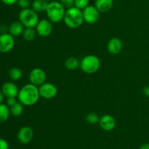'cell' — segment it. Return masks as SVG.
<instances>
[{
    "instance_id": "obj_1",
    "label": "cell",
    "mask_w": 149,
    "mask_h": 149,
    "mask_svg": "<svg viewBox=\"0 0 149 149\" xmlns=\"http://www.w3.org/2000/svg\"><path fill=\"white\" fill-rule=\"evenodd\" d=\"M18 101L24 106H32L36 104L40 98L39 87L29 83L23 86L17 95Z\"/></svg>"
},
{
    "instance_id": "obj_2",
    "label": "cell",
    "mask_w": 149,
    "mask_h": 149,
    "mask_svg": "<svg viewBox=\"0 0 149 149\" xmlns=\"http://www.w3.org/2000/svg\"><path fill=\"white\" fill-rule=\"evenodd\" d=\"M63 21L65 26L69 29H78L84 22L82 10H79L75 6L68 8L65 10Z\"/></svg>"
},
{
    "instance_id": "obj_3",
    "label": "cell",
    "mask_w": 149,
    "mask_h": 149,
    "mask_svg": "<svg viewBox=\"0 0 149 149\" xmlns=\"http://www.w3.org/2000/svg\"><path fill=\"white\" fill-rule=\"evenodd\" d=\"M65 8L60 1H52L48 3L46 10L47 16L52 23H60L63 20Z\"/></svg>"
},
{
    "instance_id": "obj_4",
    "label": "cell",
    "mask_w": 149,
    "mask_h": 149,
    "mask_svg": "<svg viewBox=\"0 0 149 149\" xmlns=\"http://www.w3.org/2000/svg\"><path fill=\"white\" fill-rule=\"evenodd\" d=\"M100 66V59L94 55H86L80 61V68L87 74H95L98 71Z\"/></svg>"
},
{
    "instance_id": "obj_5",
    "label": "cell",
    "mask_w": 149,
    "mask_h": 149,
    "mask_svg": "<svg viewBox=\"0 0 149 149\" xmlns=\"http://www.w3.org/2000/svg\"><path fill=\"white\" fill-rule=\"evenodd\" d=\"M19 21L25 28H35L39 21V15L32 8L24 9L19 13Z\"/></svg>"
},
{
    "instance_id": "obj_6",
    "label": "cell",
    "mask_w": 149,
    "mask_h": 149,
    "mask_svg": "<svg viewBox=\"0 0 149 149\" xmlns=\"http://www.w3.org/2000/svg\"><path fill=\"white\" fill-rule=\"evenodd\" d=\"M84 21L88 24H95L100 18V12L95 6L88 5L82 10Z\"/></svg>"
},
{
    "instance_id": "obj_7",
    "label": "cell",
    "mask_w": 149,
    "mask_h": 149,
    "mask_svg": "<svg viewBox=\"0 0 149 149\" xmlns=\"http://www.w3.org/2000/svg\"><path fill=\"white\" fill-rule=\"evenodd\" d=\"M40 97L46 100L52 99L58 94V88L55 84L49 82H45L39 87Z\"/></svg>"
},
{
    "instance_id": "obj_8",
    "label": "cell",
    "mask_w": 149,
    "mask_h": 149,
    "mask_svg": "<svg viewBox=\"0 0 149 149\" xmlns=\"http://www.w3.org/2000/svg\"><path fill=\"white\" fill-rule=\"evenodd\" d=\"M35 29L38 36L41 37H47L52 32V23L49 19L39 20Z\"/></svg>"
},
{
    "instance_id": "obj_9",
    "label": "cell",
    "mask_w": 149,
    "mask_h": 149,
    "mask_svg": "<svg viewBox=\"0 0 149 149\" xmlns=\"http://www.w3.org/2000/svg\"><path fill=\"white\" fill-rule=\"evenodd\" d=\"M29 79L30 83L37 86V87H39L42 84H44L45 81H46V73H45V71L43 69L40 68H33L30 71Z\"/></svg>"
},
{
    "instance_id": "obj_10",
    "label": "cell",
    "mask_w": 149,
    "mask_h": 149,
    "mask_svg": "<svg viewBox=\"0 0 149 149\" xmlns=\"http://www.w3.org/2000/svg\"><path fill=\"white\" fill-rule=\"evenodd\" d=\"M14 46V36L9 33L0 34V52L7 53L13 49Z\"/></svg>"
},
{
    "instance_id": "obj_11",
    "label": "cell",
    "mask_w": 149,
    "mask_h": 149,
    "mask_svg": "<svg viewBox=\"0 0 149 149\" xmlns=\"http://www.w3.org/2000/svg\"><path fill=\"white\" fill-rule=\"evenodd\" d=\"M33 137V131L30 127L24 126L20 129L17 135V138L22 144H27L31 142Z\"/></svg>"
},
{
    "instance_id": "obj_12",
    "label": "cell",
    "mask_w": 149,
    "mask_h": 149,
    "mask_svg": "<svg viewBox=\"0 0 149 149\" xmlns=\"http://www.w3.org/2000/svg\"><path fill=\"white\" fill-rule=\"evenodd\" d=\"M99 125L102 130L109 132L114 129L116 125V122L113 116L110 114H105L100 118Z\"/></svg>"
},
{
    "instance_id": "obj_13",
    "label": "cell",
    "mask_w": 149,
    "mask_h": 149,
    "mask_svg": "<svg viewBox=\"0 0 149 149\" xmlns=\"http://www.w3.org/2000/svg\"><path fill=\"white\" fill-rule=\"evenodd\" d=\"M1 91L6 97H16L19 93V89L15 83L8 81L3 84L1 87Z\"/></svg>"
},
{
    "instance_id": "obj_14",
    "label": "cell",
    "mask_w": 149,
    "mask_h": 149,
    "mask_svg": "<svg viewBox=\"0 0 149 149\" xmlns=\"http://www.w3.org/2000/svg\"><path fill=\"white\" fill-rule=\"evenodd\" d=\"M123 48L122 40L117 37H113L109 41L107 45V49L112 55H118L120 53Z\"/></svg>"
},
{
    "instance_id": "obj_15",
    "label": "cell",
    "mask_w": 149,
    "mask_h": 149,
    "mask_svg": "<svg viewBox=\"0 0 149 149\" xmlns=\"http://www.w3.org/2000/svg\"><path fill=\"white\" fill-rule=\"evenodd\" d=\"M24 29L25 26L20 21H14L8 27V33L15 37L23 34Z\"/></svg>"
},
{
    "instance_id": "obj_16",
    "label": "cell",
    "mask_w": 149,
    "mask_h": 149,
    "mask_svg": "<svg viewBox=\"0 0 149 149\" xmlns=\"http://www.w3.org/2000/svg\"><path fill=\"white\" fill-rule=\"evenodd\" d=\"M113 0H95V6L100 13H106L112 8Z\"/></svg>"
},
{
    "instance_id": "obj_17",
    "label": "cell",
    "mask_w": 149,
    "mask_h": 149,
    "mask_svg": "<svg viewBox=\"0 0 149 149\" xmlns=\"http://www.w3.org/2000/svg\"><path fill=\"white\" fill-rule=\"evenodd\" d=\"M47 1L45 0H33L31 2V8L36 13H42L45 12L48 5Z\"/></svg>"
},
{
    "instance_id": "obj_18",
    "label": "cell",
    "mask_w": 149,
    "mask_h": 149,
    "mask_svg": "<svg viewBox=\"0 0 149 149\" xmlns=\"http://www.w3.org/2000/svg\"><path fill=\"white\" fill-rule=\"evenodd\" d=\"M65 66L69 71H75L80 67V61L74 57H70L65 61Z\"/></svg>"
},
{
    "instance_id": "obj_19",
    "label": "cell",
    "mask_w": 149,
    "mask_h": 149,
    "mask_svg": "<svg viewBox=\"0 0 149 149\" xmlns=\"http://www.w3.org/2000/svg\"><path fill=\"white\" fill-rule=\"evenodd\" d=\"M10 115V107L7 104H0V124L4 123L9 119Z\"/></svg>"
},
{
    "instance_id": "obj_20",
    "label": "cell",
    "mask_w": 149,
    "mask_h": 149,
    "mask_svg": "<svg viewBox=\"0 0 149 149\" xmlns=\"http://www.w3.org/2000/svg\"><path fill=\"white\" fill-rule=\"evenodd\" d=\"M37 35L35 28H25L23 33V36L24 39L27 42H32L36 38Z\"/></svg>"
},
{
    "instance_id": "obj_21",
    "label": "cell",
    "mask_w": 149,
    "mask_h": 149,
    "mask_svg": "<svg viewBox=\"0 0 149 149\" xmlns=\"http://www.w3.org/2000/svg\"><path fill=\"white\" fill-rule=\"evenodd\" d=\"M23 106H24L21 103L17 101L15 104L10 107V114L13 115V116H15V117L20 116L23 112Z\"/></svg>"
},
{
    "instance_id": "obj_22",
    "label": "cell",
    "mask_w": 149,
    "mask_h": 149,
    "mask_svg": "<svg viewBox=\"0 0 149 149\" xmlns=\"http://www.w3.org/2000/svg\"><path fill=\"white\" fill-rule=\"evenodd\" d=\"M8 75L10 78L13 81H18L22 78L23 76V72L21 70L17 67H13V68H10V71L8 72Z\"/></svg>"
},
{
    "instance_id": "obj_23",
    "label": "cell",
    "mask_w": 149,
    "mask_h": 149,
    "mask_svg": "<svg viewBox=\"0 0 149 149\" xmlns=\"http://www.w3.org/2000/svg\"><path fill=\"white\" fill-rule=\"evenodd\" d=\"M99 120H100V118L98 115L94 112L89 113L86 116V121L91 125H95L97 122H99Z\"/></svg>"
},
{
    "instance_id": "obj_24",
    "label": "cell",
    "mask_w": 149,
    "mask_h": 149,
    "mask_svg": "<svg viewBox=\"0 0 149 149\" xmlns=\"http://www.w3.org/2000/svg\"><path fill=\"white\" fill-rule=\"evenodd\" d=\"M90 0H75L74 6L79 10H83L89 5Z\"/></svg>"
},
{
    "instance_id": "obj_25",
    "label": "cell",
    "mask_w": 149,
    "mask_h": 149,
    "mask_svg": "<svg viewBox=\"0 0 149 149\" xmlns=\"http://www.w3.org/2000/svg\"><path fill=\"white\" fill-rule=\"evenodd\" d=\"M17 4L22 10L30 8V6H31V3L30 0H18Z\"/></svg>"
},
{
    "instance_id": "obj_26",
    "label": "cell",
    "mask_w": 149,
    "mask_h": 149,
    "mask_svg": "<svg viewBox=\"0 0 149 149\" xmlns=\"http://www.w3.org/2000/svg\"><path fill=\"white\" fill-rule=\"evenodd\" d=\"M60 2L64 6L65 8H70L74 6L75 0H60Z\"/></svg>"
},
{
    "instance_id": "obj_27",
    "label": "cell",
    "mask_w": 149,
    "mask_h": 149,
    "mask_svg": "<svg viewBox=\"0 0 149 149\" xmlns=\"http://www.w3.org/2000/svg\"><path fill=\"white\" fill-rule=\"evenodd\" d=\"M0 149H9L8 143L3 138H0Z\"/></svg>"
},
{
    "instance_id": "obj_28",
    "label": "cell",
    "mask_w": 149,
    "mask_h": 149,
    "mask_svg": "<svg viewBox=\"0 0 149 149\" xmlns=\"http://www.w3.org/2000/svg\"><path fill=\"white\" fill-rule=\"evenodd\" d=\"M17 100L16 97H7V105L9 107H11L13 105L17 103Z\"/></svg>"
},
{
    "instance_id": "obj_29",
    "label": "cell",
    "mask_w": 149,
    "mask_h": 149,
    "mask_svg": "<svg viewBox=\"0 0 149 149\" xmlns=\"http://www.w3.org/2000/svg\"><path fill=\"white\" fill-rule=\"evenodd\" d=\"M1 1H2L3 4H4L5 5L10 6V5H13V4H16L18 0H1Z\"/></svg>"
},
{
    "instance_id": "obj_30",
    "label": "cell",
    "mask_w": 149,
    "mask_h": 149,
    "mask_svg": "<svg viewBox=\"0 0 149 149\" xmlns=\"http://www.w3.org/2000/svg\"><path fill=\"white\" fill-rule=\"evenodd\" d=\"M8 28L7 27L4 25H2V26H0V33H8Z\"/></svg>"
},
{
    "instance_id": "obj_31",
    "label": "cell",
    "mask_w": 149,
    "mask_h": 149,
    "mask_svg": "<svg viewBox=\"0 0 149 149\" xmlns=\"http://www.w3.org/2000/svg\"><path fill=\"white\" fill-rule=\"evenodd\" d=\"M143 93L146 97H149V86H146V87H144L143 90Z\"/></svg>"
},
{
    "instance_id": "obj_32",
    "label": "cell",
    "mask_w": 149,
    "mask_h": 149,
    "mask_svg": "<svg viewBox=\"0 0 149 149\" xmlns=\"http://www.w3.org/2000/svg\"><path fill=\"white\" fill-rule=\"evenodd\" d=\"M140 149H149V143H146L142 144L140 147Z\"/></svg>"
},
{
    "instance_id": "obj_33",
    "label": "cell",
    "mask_w": 149,
    "mask_h": 149,
    "mask_svg": "<svg viewBox=\"0 0 149 149\" xmlns=\"http://www.w3.org/2000/svg\"><path fill=\"white\" fill-rule=\"evenodd\" d=\"M4 99V94H3V93L1 90H0V104H1V103H3Z\"/></svg>"
},
{
    "instance_id": "obj_34",
    "label": "cell",
    "mask_w": 149,
    "mask_h": 149,
    "mask_svg": "<svg viewBox=\"0 0 149 149\" xmlns=\"http://www.w3.org/2000/svg\"><path fill=\"white\" fill-rule=\"evenodd\" d=\"M45 1H47V2H49V1H53V0H45Z\"/></svg>"
}]
</instances>
